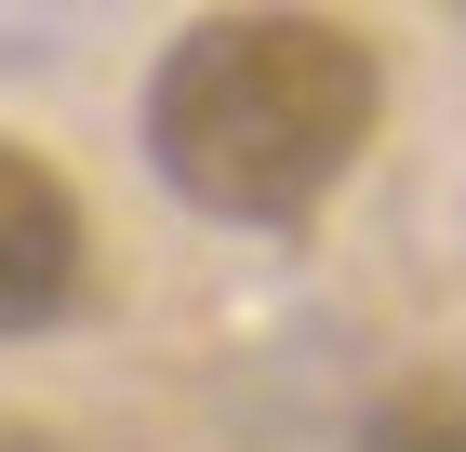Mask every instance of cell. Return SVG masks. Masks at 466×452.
Here are the masks:
<instances>
[{"label": "cell", "mask_w": 466, "mask_h": 452, "mask_svg": "<svg viewBox=\"0 0 466 452\" xmlns=\"http://www.w3.org/2000/svg\"><path fill=\"white\" fill-rule=\"evenodd\" d=\"M80 306H94V213L27 134H0V347H40Z\"/></svg>", "instance_id": "obj_2"}, {"label": "cell", "mask_w": 466, "mask_h": 452, "mask_svg": "<svg viewBox=\"0 0 466 452\" xmlns=\"http://www.w3.org/2000/svg\"><path fill=\"white\" fill-rule=\"evenodd\" d=\"M347 452H466V373H400V386H373V413H360Z\"/></svg>", "instance_id": "obj_3"}, {"label": "cell", "mask_w": 466, "mask_h": 452, "mask_svg": "<svg viewBox=\"0 0 466 452\" xmlns=\"http://www.w3.org/2000/svg\"><path fill=\"white\" fill-rule=\"evenodd\" d=\"M147 174L187 213H214L240 240H293L347 200V174L387 134V54L333 14H200L160 40L134 94Z\"/></svg>", "instance_id": "obj_1"}]
</instances>
